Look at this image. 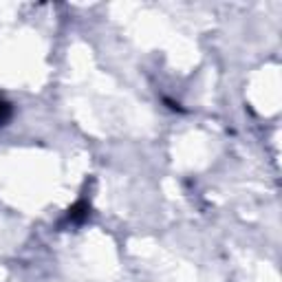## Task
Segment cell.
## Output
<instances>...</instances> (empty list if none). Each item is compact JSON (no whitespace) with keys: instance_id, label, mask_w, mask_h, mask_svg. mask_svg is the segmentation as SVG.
<instances>
[{"instance_id":"6da1fadb","label":"cell","mask_w":282,"mask_h":282,"mask_svg":"<svg viewBox=\"0 0 282 282\" xmlns=\"http://www.w3.org/2000/svg\"><path fill=\"white\" fill-rule=\"evenodd\" d=\"M9 112H11V108H9V104H4V101H0V121H4L9 117Z\"/></svg>"}]
</instances>
